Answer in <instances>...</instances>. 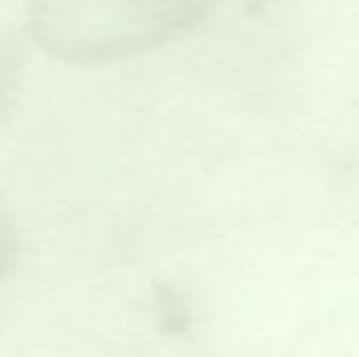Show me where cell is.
<instances>
[{"mask_svg": "<svg viewBox=\"0 0 359 357\" xmlns=\"http://www.w3.org/2000/svg\"><path fill=\"white\" fill-rule=\"evenodd\" d=\"M13 248H15L13 225H10L8 215L0 210V279H3L5 269H8L10 260H13Z\"/></svg>", "mask_w": 359, "mask_h": 357, "instance_id": "obj_3", "label": "cell"}, {"mask_svg": "<svg viewBox=\"0 0 359 357\" xmlns=\"http://www.w3.org/2000/svg\"><path fill=\"white\" fill-rule=\"evenodd\" d=\"M20 86V52L10 34L0 32V125L5 123Z\"/></svg>", "mask_w": 359, "mask_h": 357, "instance_id": "obj_2", "label": "cell"}, {"mask_svg": "<svg viewBox=\"0 0 359 357\" xmlns=\"http://www.w3.org/2000/svg\"><path fill=\"white\" fill-rule=\"evenodd\" d=\"M276 3L284 0H29L27 29L59 62L105 67L171 42L225 5Z\"/></svg>", "mask_w": 359, "mask_h": 357, "instance_id": "obj_1", "label": "cell"}]
</instances>
